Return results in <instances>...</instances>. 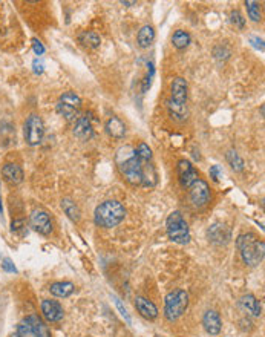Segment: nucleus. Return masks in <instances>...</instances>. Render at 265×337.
Listing matches in <instances>:
<instances>
[{
    "label": "nucleus",
    "mask_w": 265,
    "mask_h": 337,
    "mask_svg": "<svg viewBox=\"0 0 265 337\" xmlns=\"http://www.w3.org/2000/svg\"><path fill=\"white\" fill-rule=\"evenodd\" d=\"M117 164L118 170L124 181H128L132 185H141L143 175H144V164L140 158L136 157L135 149L126 146L121 147L117 154Z\"/></svg>",
    "instance_id": "obj_1"
},
{
    "label": "nucleus",
    "mask_w": 265,
    "mask_h": 337,
    "mask_svg": "<svg viewBox=\"0 0 265 337\" xmlns=\"http://www.w3.org/2000/svg\"><path fill=\"white\" fill-rule=\"evenodd\" d=\"M236 247L241 259L248 267H258L265 256V244L255 233H243L236 238Z\"/></svg>",
    "instance_id": "obj_2"
},
{
    "label": "nucleus",
    "mask_w": 265,
    "mask_h": 337,
    "mask_svg": "<svg viewBox=\"0 0 265 337\" xmlns=\"http://www.w3.org/2000/svg\"><path fill=\"white\" fill-rule=\"evenodd\" d=\"M126 208L120 201L109 200L101 202L94 212V223L101 228H113L123 223Z\"/></svg>",
    "instance_id": "obj_3"
},
{
    "label": "nucleus",
    "mask_w": 265,
    "mask_h": 337,
    "mask_svg": "<svg viewBox=\"0 0 265 337\" xmlns=\"http://www.w3.org/2000/svg\"><path fill=\"white\" fill-rule=\"evenodd\" d=\"M189 307V293L186 290L177 288L164 299V317L169 322L178 320Z\"/></svg>",
    "instance_id": "obj_4"
},
{
    "label": "nucleus",
    "mask_w": 265,
    "mask_h": 337,
    "mask_svg": "<svg viewBox=\"0 0 265 337\" xmlns=\"http://www.w3.org/2000/svg\"><path fill=\"white\" fill-rule=\"evenodd\" d=\"M166 230L167 236L172 242L179 244V246H186L190 241V230L186 219L182 218L181 212L175 210L172 212L166 221Z\"/></svg>",
    "instance_id": "obj_5"
},
{
    "label": "nucleus",
    "mask_w": 265,
    "mask_h": 337,
    "mask_svg": "<svg viewBox=\"0 0 265 337\" xmlns=\"http://www.w3.org/2000/svg\"><path fill=\"white\" fill-rule=\"evenodd\" d=\"M19 337H51V333L46 323L36 315H31L23 319L17 327Z\"/></svg>",
    "instance_id": "obj_6"
},
{
    "label": "nucleus",
    "mask_w": 265,
    "mask_h": 337,
    "mask_svg": "<svg viewBox=\"0 0 265 337\" xmlns=\"http://www.w3.org/2000/svg\"><path fill=\"white\" fill-rule=\"evenodd\" d=\"M23 132H25V141L29 146H39L43 141L44 136V124L42 118L37 113H31L25 121V127H23Z\"/></svg>",
    "instance_id": "obj_7"
},
{
    "label": "nucleus",
    "mask_w": 265,
    "mask_h": 337,
    "mask_svg": "<svg viewBox=\"0 0 265 337\" xmlns=\"http://www.w3.org/2000/svg\"><path fill=\"white\" fill-rule=\"evenodd\" d=\"M29 225L37 231V233L43 235V236H49L54 230L52 225V219L51 215L44 210V208H34L29 215Z\"/></svg>",
    "instance_id": "obj_8"
},
{
    "label": "nucleus",
    "mask_w": 265,
    "mask_h": 337,
    "mask_svg": "<svg viewBox=\"0 0 265 337\" xmlns=\"http://www.w3.org/2000/svg\"><path fill=\"white\" fill-rule=\"evenodd\" d=\"M189 198H190V202L193 207H197V208L205 207L212 201V192H210L209 184H207L204 180H198L190 187Z\"/></svg>",
    "instance_id": "obj_9"
},
{
    "label": "nucleus",
    "mask_w": 265,
    "mask_h": 337,
    "mask_svg": "<svg viewBox=\"0 0 265 337\" xmlns=\"http://www.w3.org/2000/svg\"><path fill=\"white\" fill-rule=\"evenodd\" d=\"M177 172H178L179 184L184 189H190L192 185L199 180V172L195 169V166L189 159H179L178 166H177Z\"/></svg>",
    "instance_id": "obj_10"
},
{
    "label": "nucleus",
    "mask_w": 265,
    "mask_h": 337,
    "mask_svg": "<svg viewBox=\"0 0 265 337\" xmlns=\"http://www.w3.org/2000/svg\"><path fill=\"white\" fill-rule=\"evenodd\" d=\"M72 134L80 139V141H89L94 136V127H92V118L90 113L78 115V118L74 123Z\"/></svg>",
    "instance_id": "obj_11"
},
{
    "label": "nucleus",
    "mask_w": 265,
    "mask_h": 337,
    "mask_svg": "<svg viewBox=\"0 0 265 337\" xmlns=\"http://www.w3.org/2000/svg\"><path fill=\"white\" fill-rule=\"evenodd\" d=\"M42 315L49 323H57L63 319L65 311H63V307L57 300L43 299L42 300Z\"/></svg>",
    "instance_id": "obj_12"
},
{
    "label": "nucleus",
    "mask_w": 265,
    "mask_h": 337,
    "mask_svg": "<svg viewBox=\"0 0 265 337\" xmlns=\"http://www.w3.org/2000/svg\"><path fill=\"white\" fill-rule=\"evenodd\" d=\"M207 238H209L210 242L216 244V246H225L232 239V231H230L227 225L216 223L207 230Z\"/></svg>",
    "instance_id": "obj_13"
},
{
    "label": "nucleus",
    "mask_w": 265,
    "mask_h": 337,
    "mask_svg": "<svg viewBox=\"0 0 265 337\" xmlns=\"http://www.w3.org/2000/svg\"><path fill=\"white\" fill-rule=\"evenodd\" d=\"M189 85L182 77H177L170 85V101L178 104H187Z\"/></svg>",
    "instance_id": "obj_14"
},
{
    "label": "nucleus",
    "mask_w": 265,
    "mask_h": 337,
    "mask_svg": "<svg viewBox=\"0 0 265 337\" xmlns=\"http://www.w3.org/2000/svg\"><path fill=\"white\" fill-rule=\"evenodd\" d=\"M202 325H204V330L210 336H218L222 328L220 313L215 311V310H207L202 316Z\"/></svg>",
    "instance_id": "obj_15"
},
{
    "label": "nucleus",
    "mask_w": 265,
    "mask_h": 337,
    "mask_svg": "<svg viewBox=\"0 0 265 337\" xmlns=\"http://www.w3.org/2000/svg\"><path fill=\"white\" fill-rule=\"evenodd\" d=\"M135 308L147 320H155L158 317V313H159L154 302L143 297V296H136L135 297Z\"/></svg>",
    "instance_id": "obj_16"
},
{
    "label": "nucleus",
    "mask_w": 265,
    "mask_h": 337,
    "mask_svg": "<svg viewBox=\"0 0 265 337\" xmlns=\"http://www.w3.org/2000/svg\"><path fill=\"white\" fill-rule=\"evenodd\" d=\"M2 177L6 182L9 184H20L23 181V170L19 164H14V162H6V164L2 167Z\"/></svg>",
    "instance_id": "obj_17"
},
{
    "label": "nucleus",
    "mask_w": 265,
    "mask_h": 337,
    "mask_svg": "<svg viewBox=\"0 0 265 337\" xmlns=\"http://www.w3.org/2000/svg\"><path fill=\"white\" fill-rule=\"evenodd\" d=\"M239 305L243 308L247 315L253 316V317H259L262 315V305L261 302L253 296V294H244L239 300Z\"/></svg>",
    "instance_id": "obj_18"
},
{
    "label": "nucleus",
    "mask_w": 265,
    "mask_h": 337,
    "mask_svg": "<svg viewBox=\"0 0 265 337\" xmlns=\"http://www.w3.org/2000/svg\"><path fill=\"white\" fill-rule=\"evenodd\" d=\"M106 132L115 139H121L126 135V124L118 117H110L106 123Z\"/></svg>",
    "instance_id": "obj_19"
},
{
    "label": "nucleus",
    "mask_w": 265,
    "mask_h": 337,
    "mask_svg": "<svg viewBox=\"0 0 265 337\" xmlns=\"http://www.w3.org/2000/svg\"><path fill=\"white\" fill-rule=\"evenodd\" d=\"M155 40V29L152 25H144L140 31H138V36H136V42L138 46L143 49H147L149 46H151Z\"/></svg>",
    "instance_id": "obj_20"
},
{
    "label": "nucleus",
    "mask_w": 265,
    "mask_h": 337,
    "mask_svg": "<svg viewBox=\"0 0 265 337\" xmlns=\"http://www.w3.org/2000/svg\"><path fill=\"white\" fill-rule=\"evenodd\" d=\"M74 290H75V285L72 282H66V281H63V282H54L49 287L51 294H54L55 297H62V299L71 296L74 293Z\"/></svg>",
    "instance_id": "obj_21"
},
{
    "label": "nucleus",
    "mask_w": 265,
    "mask_h": 337,
    "mask_svg": "<svg viewBox=\"0 0 265 337\" xmlns=\"http://www.w3.org/2000/svg\"><path fill=\"white\" fill-rule=\"evenodd\" d=\"M167 109L170 117L177 120V121H186L189 117V108L187 104H178V103H172L170 100L167 101Z\"/></svg>",
    "instance_id": "obj_22"
},
{
    "label": "nucleus",
    "mask_w": 265,
    "mask_h": 337,
    "mask_svg": "<svg viewBox=\"0 0 265 337\" xmlns=\"http://www.w3.org/2000/svg\"><path fill=\"white\" fill-rule=\"evenodd\" d=\"M78 42L89 49H97L101 45V39L95 31H85L78 36Z\"/></svg>",
    "instance_id": "obj_23"
},
{
    "label": "nucleus",
    "mask_w": 265,
    "mask_h": 337,
    "mask_svg": "<svg viewBox=\"0 0 265 337\" xmlns=\"http://www.w3.org/2000/svg\"><path fill=\"white\" fill-rule=\"evenodd\" d=\"M62 208H63V212L67 215V218L71 221H74V223H78L80 218H82V212H80L78 205L71 198H63L62 200Z\"/></svg>",
    "instance_id": "obj_24"
},
{
    "label": "nucleus",
    "mask_w": 265,
    "mask_h": 337,
    "mask_svg": "<svg viewBox=\"0 0 265 337\" xmlns=\"http://www.w3.org/2000/svg\"><path fill=\"white\" fill-rule=\"evenodd\" d=\"M190 34L186 32V31H182V29H178L174 32V36H172V45L175 46L177 49H186L187 46L190 45Z\"/></svg>",
    "instance_id": "obj_25"
},
{
    "label": "nucleus",
    "mask_w": 265,
    "mask_h": 337,
    "mask_svg": "<svg viewBox=\"0 0 265 337\" xmlns=\"http://www.w3.org/2000/svg\"><path fill=\"white\" fill-rule=\"evenodd\" d=\"M59 103L66 104V106H71V108H75V109L82 108V98H80L72 90H67V92H65V94H62Z\"/></svg>",
    "instance_id": "obj_26"
},
{
    "label": "nucleus",
    "mask_w": 265,
    "mask_h": 337,
    "mask_svg": "<svg viewBox=\"0 0 265 337\" xmlns=\"http://www.w3.org/2000/svg\"><path fill=\"white\" fill-rule=\"evenodd\" d=\"M225 158H227L228 164L232 166V169L235 172H243L244 170V159L239 157V154L236 152V150H228Z\"/></svg>",
    "instance_id": "obj_27"
},
{
    "label": "nucleus",
    "mask_w": 265,
    "mask_h": 337,
    "mask_svg": "<svg viewBox=\"0 0 265 337\" xmlns=\"http://www.w3.org/2000/svg\"><path fill=\"white\" fill-rule=\"evenodd\" d=\"M57 112H59L62 117H65L67 121H75L78 118V109L66 106V104H62V103L57 104Z\"/></svg>",
    "instance_id": "obj_28"
},
{
    "label": "nucleus",
    "mask_w": 265,
    "mask_h": 337,
    "mask_svg": "<svg viewBox=\"0 0 265 337\" xmlns=\"http://www.w3.org/2000/svg\"><path fill=\"white\" fill-rule=\"evenodd\" d=\"M245 8H247V14L253 22H261L262 14H261V5L258 2H253V0H247L245 2Z\"/></svg>",
    "instance_id": "obj_29"
},
{
    "label": "nucleus",
    "mask_w": 265,
    "mask_h": 337,
    "mask_svg": "<svg viewBox=\"0 0 265 337\" xmlns=\"http://www.w3.org/2000/svg\"><path fill=\"white\" fill-rule=\"evenodd\" d=\"M135 154H136V157L140 158L143 162H149L152 159V150H151V147H149L146 143H140L138 144V147L135 149Z\"/></svg>",
    "instance_id": "obj_30"
},
{
    "label": "nucleus",
    "mask_w": 265,
    "mask_h": 337,
    "mask_svg": "<svg viewBox=\"0 0 265 337\" xmlns=\"http://www.w3.org/2000/svg\"><path fill=\"white\" fill-rule=\"evenodd\" d=\"M112 299H113V302H115V307H117V310L120 311V315H121V317L126 320V323L128 325H132V319H131V316H129V313H128V310H126V307L123 305V302H121V299L120 297H117L115 294H112Z\"/></svg>",
    "instance_id": "obj_31"
},
{
    "label": "nucleus",
    "mask_w": 265,
    "mask_h": 337,
    "mask_svg": "<svg viewBox=\"0 0 265 337\" xmlns=\"http://www.w3.org/2000/svg\"><path fill=\"white\" fill-rule=\"evenodd\" d=\"M230 22H232L238 29H244L245 28V19L238 9H233L232 13H230Z\"/></svg>",
    "instance_id": "obj_32"
},
{
    "label": "nucleus",
    "mask_w": 265,
    "mask_h": 337,
    "mask_svg": "<svg viewBox=\"0 0 265 337\" xmlns=\"http://www.w3.org/2000/svg\"><path fill=\"white\" fill-rule=\"evenodd\" d=\"M11 231H13L14 235L23 236L26 231V225H25V221L23 219H14L13 223H11Z\"/></svg>",
    "instance_id": "obj_33"
},
{
    "label": "nucleus",
    "mask_w": 265,
    "mask_h": 337,
    "mask_svg": "<svg viewBox=\"0 0 265 337\" xmlns=\"http://www.w3.org/2000/svg\"><path fill=\"white\" fill-rule=\"evenodd\" d=\"M213 54H215L216 59H228L230 54H232V52H230V49L225 48L224 45H220V46H216V48H215Z\"/></svg>",
    "instance_id": "obj_34"
},
{
    "label": "nucleus",
    "mask_w": 265,
    "mask_h": 337,
    "mask_svg": "<svg viewBox=\"0 0 265 337\" xmlns=\"http://www.w3.org/2000/svg\"><path fill=\"white\" fill-rule=\"evenodd\" d=\"M248 42L251 43L253 48H256V49H259L261 52H264L265 46H264V40H262L261 37H258V36H250V37H248Z\"/></svg>",
    "instance_id": "obj_35"
},
{
    "label": "nucleus",
    "mask_w": 265,
    "mask_h": 337,
    "mask_svg": "<svg viewBox=\"0 0 265 337\" xmlns=\"http://www.w3.org/2000/svg\"><path fill=\"white\" fill-rule=\"evenodd\" d=\"M32 71H34V74H37V75L43 74V71H44V63H43L42 59H39V57L32 62Z\"/></svg>",
    "instance_id": "obj_36"
},
{
    "label": "nucleus",
    "mask_w": 265,
    "mask_h": 337,
    "mask_svg": "<svg viewBox=\"0 0 265 337\" xmlns=\"http://www.w3.org/2000/svg\"><path fill=\"white\" fill-rule=\"evenodd\" d=\"M210 177H212V180L215 181V182H218L220 181L221 178H222V169L218 166V164H215V166H212V169H210Z\"/></svg>",
    "instance_id": "obj_37"
},
{
    "label": "nucleus",
    "mask_w": 265,
    "mask_h": 337,
    "mask_svg": "<svg viewBox=\"0 0 265 337\" xmlns=\"http://www.w3.org/2000/svg\"><path fill=\"white\" fill-rule=\"evenodd\" d=\"M2 269L8 273H17V269H16V265L13 264V261H11L9 258H5L2 261Z\"/></svg>",
    "instance_id": "obj_38"
},
{
    "label": "nucleus",
    "mask_w": 265,
    "mask_h": 337,
    "mask_svg": "<svg viewBox=\"0 0 265 337\" xmlns=\"http://www.w3.org/2000/svg\"><path fill=\"white\" fill-rule=\"evenodd\" d=\"M32 49H34V52H36V55H43V52H44V46L42 45L40 40L32 39Z\"/></svg>",
    "instance_id": "obj_39"
},
{
    "label": "nucleus",
    "mask_w": 265,
    "mask_h": 337,
    "mask_svg": "<svg viewBox=\"0 0 265 337\" xmlns=\"http://www.w3.org/2000/svg\"><path fill=\"white\" fill-rule=\"evenodd\" d=\"M121 5H124V6H132V5H135V2H121Z\"/></svg>",
    "instance_id": "obj_40"
},
{
    "label": "nucleus",
    "mask_w": 265,
    "mask_h": 337,
    "mask_svg": "<svg viewBox=\"0 0 265 337\" xmlns=\"http://www.w3.org/2000/svg\"><path fill=\"white\" fill-rule=\"evenodd\" d=\"M3 210V207H2V198H0V212Z\"/></svg>",
    "instance_id": "obj_41"
},
{
    "label": "nucleus",
    "mask_w": 265,
    "mask_h": 337,
    "mask_svg": "<svg viewBox=\"0 0 265 337\" xmlns=\"http://www.w3.org/2000/svg\"><path fill=\"white\" fill-rule=\"evenodd\" d=\"M9 337H19V336H17V333H14V334H11Z\"/></svg>",
    "instance_id": "obj_42"
}]
</instances>
